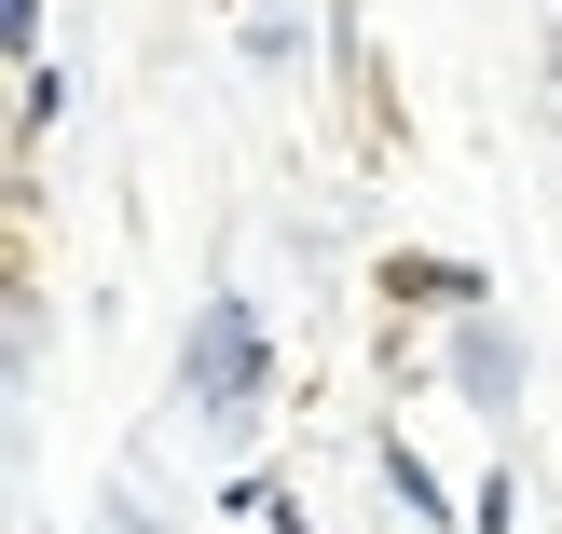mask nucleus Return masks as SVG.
I'll list each match as a JSON object with an SVG mask.
<instances>
[{
	"mask_svg": "<svg viewBox=\"0 0 562 534\" xmlns=\"http://www.w3.org/2000/svg\"><path fill=\"white\" fill-rule=\"evenodd\" d=\"M384 493H398L412 521H453V493H439V466L412 453V439H384Z\"/></svg>",
	"mask_w": 562,
	"mask_h": 534,
	"instance_id": "obj_5",
	"label": "nucleus"
},
{
	"mask_svg": "<svg viewBox=\"0 0 562 534\" xmlns=\"http://www.w3.org/2000/svg\"><path fill=\"white\" fill-rule=\"evenodd\" d=\"M0 27H14V55H27V42H42V0H0Z\"/></svg>",
	"mask_w": 562,
	"mask_h": 534,
	"instance_id": "obj_6",
	"label": "nucleus"
},
{
	"mask_svg": "<svg viewBox=\"0 0 562 534\" xmlns=\"http://www.w3.org/2000/svg\"><path fill=\"white\" fill-rule=\"evenodd\" d=\"M55 110H69V69H42V55H27V69H14V151H42Z\"/></svg>",
	"mask_w": 562,
	"mask_h": 534,
	"instance_id": "obj_4",
	"label": "nucleus"
},
{
	"mask_svg": "<svg viewBox=\"0 0 562 534\" xmlns=\"http://www.w3.org/2000/svg\"><path fill=\"white\" fill-rule=\"evenodd\" d=\"M384 302H398V316H481V261H426V247H412V261H384Z\"/></svg>",
	"mask_w": 562,
	"mask_h": 534,
	"instance_id": "obj_2",
	"label": "nucleus"
},
{
	"mask_svg": "<svg viewBox=\"0 0 562 534\" xmlns=\"http://www.w3.org/2000/svg\"><path fill=\"white\" fill-rule=\"evenodd\" d=\"M453 384H467L481 411H508V398H521V343H494V329L467 316V329H453Z\"/></svg>",
	"mask_w": 562,
	"mask_h": 534,
	"instance_id": "obj_3",
	"label": "nucleus"
},
{
	"mask_svg": "<svg viewBox=\"0 0 562 534\" xmlns=\"http://www.w3.org/2000/svg\"><path fill=\"white\" fill-rule=\"evenodd\" d=\"M261 384H274L261 316H247V302H206V316H192V343H179V411H206V425H247V411H261Z\"/></svg>",
	"mask_w": 562,
	"mask_h": 534,
	"instance_id": "obj_1",
	"label": "nucleus"
}]
</instances>
